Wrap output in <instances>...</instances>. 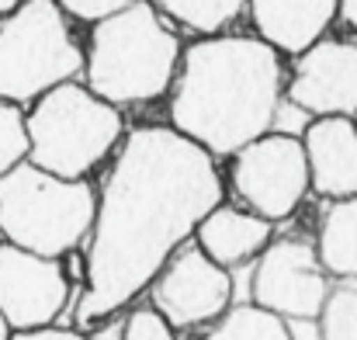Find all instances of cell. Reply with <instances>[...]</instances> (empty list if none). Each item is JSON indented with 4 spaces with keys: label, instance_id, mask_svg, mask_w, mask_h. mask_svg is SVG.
<instances>
[{
    "label": "cell",
    "instance_id": "277c9868",
    "mask_svg": "<svg viewBox=\"0 0 357 340\" xmlns=\"http://www.w3.org/2000/svg\"><path fill=\"white\" fill-rule=\"evenodd\" d=\"M94 219L98 198L84 177H63L31 160L0 174V232L24 250L63 257L94 232Z\"/></svg>",
    "mask_w": 357,
    "mask_h": 340
},
{
    "label": "cell",
    "instance_id": "8fae6325",
    "mask_svg": "<svg viewBox=\"0 0 357 340\" xmlns=\"http://www.w3.org/2000/svg\"><path fill=\"white\" fill-rule=\"evenodd\" d=\"M288 98L302 108L323 114H357V42L319 38L298 52Z\"/></svg>",
    "mask_w": 357,
    "mask_h": 340
},
{
    "label": "cell",
    "instance_id": "2e32d148",
    "mask_svg": "<svg viewBox=\"0 0 357 340\" xmlns=\"http://www.w3.org/2000/svg\"><path fill=\"white\" fill-rule=\"evenodd\" d=\"M205 340H291V330L281 313L260 302H243V306H229V313L215 320Z\"/></svg>",
    "mask_w": 357,
    "mask_h": 340
},
{
    "label": "cell",
    "instance_id": "9a60e30c",
    "mask_svg": "<svg viewBox=\"0 0 357 340\" xmlns=\"http://www.w3.org/2000/svg\"><path fill=\"white\" fill-rule=\"evenodd\" d=\"M319 260L340 281H357V195L337 198L319 226Z\"/></svg>",
    "mask_w": 357,
    "mask_h": 340
},
{
    "label": "cell",
    "instance_id": "484cf974",
    "mask_svg": "<svg viewBox=\"0 0 357 340\" xmlns=\"http://www.w3.org/2000/svg\"><path fill=\"white\" fill-rule=\"evenodd\" d=\"M24 0H0V14H10L14 7H21Z\"/></svg>",
    "mask_w": 357,
    "mask_h": 340
},
{
    "label": "cell",
    "instance_id": "83f0119b",
    "mask_svg": "<svg viewBox=\"0 0 357 340\" xmlns=\"http://www.w3.org/2000/svg\"><path fill=\"white\" fill-rule=\"evenodd\" d=\"M354 118H357V114H354Z\"/></svg>",
    "mask_w": 357,
    "mask_h": 340
},
{
    "label": "cell",
    "instance_id": "3957f363",
    "mask_svg": "<svg viewBox=\"0 0 357 340\" xmlns=\"http://www.w3.org/2000/svg\"><path fill=\"white\" fill-rule=\"evenodd\" d=\"M181 42L167 17L135 0L119 14L94 21L87 49V84L112 105H146L170 91L181 70Z\"/></svg>",
    "mask_w": 357,
    "mask_h": 340
},
{
    "label": "cell",
    "instance_id": "44dd1931",
    "mask_svg": "<svg viewBox=\"0 0 357 340\" xmlns=\"http://www.w3.org/2000/svg\"><path fill=\"white\" fill-rule=\"evenodd\" d=\"M312 121H316V114L284 94L281 105H278V112H274V128H271V132H284V135H298V139H302Z\"/></svg>",
    "mask_w": 357,
    "mask_h": 340
},
{
    "label": "cell",
    "instance_id": "30bf717a",
    "mask_svg": "<svg viewBox=\"0 0 357 340\" xmlns=\"http://www.w3.org/2000/svg\"><path fill=\"white\" fill-rule=\"evenodd\" d=\"M70 299V281L59 257L24 250L17 243H0V316L10 330H35L56 323Z\"/></svg>",
    "mask_w": 357,
    "mask_h": 340
},
{
    "label": "cell",
    "instance_id": "8992f818",
    "mask_svg": "<svg viewBox=\"0 0 357 340\" xmlns=\"http://www.w3.org/2000/svg\"><path fill=\"white\" fill-rule=\"evenodd\" d=\"M87 70L59 0H24L0 21V94L24 105Z\"/></svg>",
    "mask_w": 357,
    "mask_h": 340
},
{
    "label": "cell",
    "instance_id": "ba28073f",
    "mask_svg": "<svg viewBox=\"0 0 357 340\" xmlns=\"http://www.w3.org/2000/svg\"><path fill=\"white\" fill-rule=\"evenodd\" d=\"M330 271L319 260V246L298 236L271 239V246L257 257L250 278V299L281 313L284 320L319 316L330 299Z\"/></svg>",
    "mask_w": 357,
    "mask_h": 340
},
{
    "label": "cell",
    "instance_id": "e0dca14e",
    "mask_svg": "<svg viewBox=\"0 0 357 340\" xmlns=\"http://www.w3.org/2000/svg\"><path fill=\"white\" fill-rule=\"evenodd\" d=\"M149 3L167 21H177L198 35H219L250 7V0H149Z\"/></svg>",
    "mask_w": 357,
    "mask_h": 340
},
{
    "label": "cell",
    "instance_id": "d4e9b609",
    "mask_svg": "<svg viewBox=\"0 0 357 340\" xmlns=\"http://www.w3.org/2000/svg\"><path fill=\"white\" fill-rule=\"evenodd\" d=\"M340 17H344L347 28L357 31V0H340Z\"/></svg>",
    "mask_w": 357,
    "mask_h": 340
},
{
    "label": "cell",
    "instance_id": "cb8c5ba5",
    "mask_svg": "<svg viewBox=\"0 0 357 340\" xmlns=\"http://www.w3.org/2000/svg\"><path fill=\"white\" fill-rule=\"evenodd\" d=\"M288 330H291V340H323V323L319 316H302V320H288Z\"/></svg>",
    "mask_w": 357,
    "mask_h": 340
},
{
    "label": "cell",
    "instance_id": "6da1fadb",
    "mask_svg": "<svg viewBox=\"0 0 357 340\" xmlns=\"http://www.w3.org/2000/svg\"><path fill=\"white\" fill-rule=\"evenodd\" d=\"M215 205H222L215 153L174 125L128 132L98 198L77 327L115 316L142 288H153Z\"/></svg>",
    "mask_w": 357,
    "mask_h": 340
},
{
    "label": "cell",
    "instance_id": "4316f807",
    "mask_svg": "<svg viewBox=\"0 0 357 340\" xmlns=\"http://www.w3.org/2000/svg\"><path fill=\"white\" fill-rule=\"evenodd\" d=\"M10 334H14V330H10V323L0 316V340H10Z\"/></svg>",
    "mask_w": 357,
    "mask_h": 340
},
{
    "label": "cell",
    "instance_id": "ac0fdd59",
    "mask_svg": "<svg viewBox=\"0 0 357 340\" xmlns=\"http://www.w3.org/2000/svg\"><path fill=\"white\" fill-rule=\"evenodd\" d=\"M177 327L153 306H135L121 320H101V327L91 334V340H177Z\"/></svg>",
    "mask_w": 357,
    "mask_h": 340
},
{
    "label": "cell",
    "instance_id": "5b68a950",
    "mask_svg": "<svg viewBox=\"0 0 357 340\" xmlns=\"http://www.w3.org/2000/svg\"><path fill=\"white\" fill-rule=\"evenodd\" d=\"M121 132L119 105L105 101L91 84L66 80L28 112V160L63 177H84L119 146Z\"/></svg>",
    "mask_w": 357,
    "mask_h": 340
},
{
    "label": "cell",
    "instance_id": "52a82bcc",
    "mask_svg": "<svg viewBox=\"0 0 357 340\" xmlns=\"http://www.w3.org/2000/svg\"><path fill=\"white\" fill-rule=\"evenodd\" d=\"M233 188L250 212L281 223L312 188L309 153L298 135L267 132L233 153Z\"/></svg>",
    "mask_w": 357,
    "mask_h": 340
},
{
    "label": "cell",
    "instance_id": "7c38bea8",
    "mask_svg": "<svg viewBox=\"0 0 357 340\" xmlns=\"http://www.w3.org/2000/svg\"><path fill=\"white\" fill-rule=\"evenodd\" d=\"M312 170V191L323 198L357 195V118L354 114H323L302 135Z\"/></svg>",
    "mask_w": 357,
    "mask_h": 340
},
{
    "label": "cell",
    "instance_id": "ffe728a7",
    "mask_svg": "<svg viewBox=\"0 0 357 340\" xmlns=\"http://www.w3.org/2000/svg\"><path fill=\"white\" fill-rule=\"evenodd\" d=\"M323 340H357V281L337 285L319 313Z\"/></svg>",
    "mask_w": 357,
    "mask_h": 340
},
{
    "label": "cell",
    "instance_id": "603a6c76",
    "mask_svg": "<svg viewBox=\"0 0 357 340\" xmlns=\"http://www.w3.org/2000/svg\"><path fill=\"white\" fill-rule=\"evenodd\" d=\"M10 340H91L84 337L80 330H70V327H35V330H14Z\"/></svg>",
    "mask_w": 357,
    "mask_h": 340
},
{
    "label": "cell",
    "instance_id": "7a4b0ae2",
    "mask_svg": "<svg viewBox=\"0 0 357 340\" xmlns=\"http://www.w3.org/2000/svg\"><path fill=\"white\" fill-rule=\"evenodd\" d=\"M281 59L260 35H205L184 49L170 121L215 156H233L274 128Z\"/></svg>",
    "mask_w": 357,
    "mask_h": 340
},
{
    "label": "cell",
    "instance_id": "7402d4cb",
    "mask_svg": "<svg viewBox=\"0 0 357 340\" xmlns=\"http://www.w3.org/2000/svg\"><path fill=\"white\" fill-rule=\"evenodd\" d=\"M135 0H59V7L70 14V17H80V21H105L112 14H119L125 7H132Z\"/></svg>",
    "mask_w": 357,
    "mask_h": 340
},
{
    "label": "cell",
    "instance_id": "4fadbf2b",
    "mask_svg": "<svg viewBox=\"0 0 357 340\" xmlns=\"http://www.w3.org/2000/svg\"><path fill=\"white\" fill-rule=\"evenodd\" d=\"M340 14V0H250L253 28L278 52H305L316 45L333 17Z\"/></svg>",
    "mask_w": 357,
    "mask_h": 340
},
{
    "label": "cell",
    "instance_id": "d6986e66",
    "mask_svg": "<svg viewBox=\"0 0 357 340\" xmlns=\"http://www.w3.org/2000/svg\"><path fill=\"white\" fill-rule=\"evenodd\" d=\"M28 153H31L28 114L17 108V101L0 94V174H7L17 163H24Z\"/></svg>",
    "mask_w": 357,
    "mask_h": 340
},
{
    "label": "cell",
    "instance_id": "9c48e42d",
    "mask_svg": "<svg viewBox=\"0 0 357 340\" xmlns=\"http://www.w3.org/2000/svg\"><path fill=\"white\" fill-rule=\"evenodd\" d=\"M153 306L177 330L222 320L233 306V271L212 260L198 243L181 246L153 281Z\"/></svg>",
    "mask_w": 357,
    "mask_h": 340
},
{
    "label": "cell",
    "instance_id": "5bb4252c",
    "mask_svg": "<svg viewBox=\"0 0 357 340\" xmlns=\"http://www.w3.org/2000/svg\"><path fill=\"white\" fill-rule=\"evenodd\" d=\"M271 239H274L271 219H264L250 209H229V205H215L195 232V243L229 271L260 257L271 246Z\"/></svg>",
    "mask_w": 357,
    "mask_h": 340
}]
</instances>
